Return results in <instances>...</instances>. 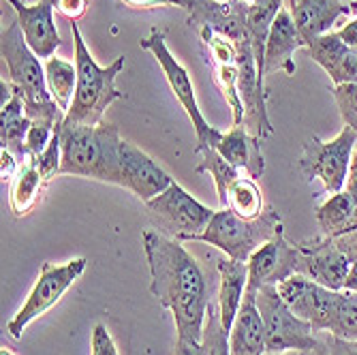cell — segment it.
<instances>
[{
	"instance_id": "d4e9b609",
	"label": "cell",
	"mask_w": 357,
	"mask_h": 355,
	"mask_svg": "<svg viewBox=\"0 0 357 355\" xmlns=\"http://www.w3.org/2000/svg\"><path fill=\"white\" fill-rule=\"evenodd\" d=\"M45 80H47V90L52 99L58 103V107L67 116L73 96H75V86H77V69L75 64L62 60V58H47L45 60Z\"/></svg>"
},
{
	"instance_id": "603a6c76",
	"label": "cell",
	"mask_w": 357,
	"mask_h": 355,
	"mask_svg": "<svg viewBox=\"0 0 357 355\" xmlns=\"http://www.w3.org/2000/svg\"><path fill=\"white\" fill-rule=\"evenodd\" d=\"M317 222L321 236L342 238L357 229V199L351 190H340L330 195L317 208Z\"/></svg>"
},
{
	"instance_id": "ba28073f",
	"label": "cell",
	"mask_w": 357,
	"mask_h": 355,
	"mask_svg": "<svg viewBox=\"0 0 357 355\" xmlns=\"http://www.w3.org/2000/svg\"><path fill=\"white\" fill-rule=\"evenodd\" d=\"M142 47L148 50L156 58V62L160 64V69H163V73H165V80H167L174 96L182 105V109L186 112L188 120L192 122L195 133H197V148H195V152H204L208 148H216L222 133L204 118V114H202V109L197 105V99H195V88H192L190 75H188V71L182 67V64L174 58V54L169 52V47L165 43V35L160 30H152L150 37H146L142 41Z\"/></svg>"
},
{
	"instance_id": "9c48e42d",
	"label": "cell",
	"mask_w": 357,
	"mask_h": 355,
	"mask_svg": "<svg viewBox=\"0 0 357 355\" xmlns=\"http://www.w3.org/2000/svg\"><path fill=\"white\" fill-rule=\"evenodd\" d=\"M146 208L158 227H163L169 238H176L180 242H188L202 236L216 214L212 208L195 199L178 182H174L154 199L146 202Z\"/></svg>"
},
{
	"instance_id": "ac0fdd59",
	"label": "cell",
	"mask_w": 357,
	"mask_h": 355,
	"mask_svg": "<svg viewBox=\"0 0 357 355\" xmlns=\"http://www.w3.org/2000/svg\"><path fill=\"white\" fill-rule=\"evenodd\" d=\"M0 86H3V94H7V99H3V112H0V144H3V150L11 152L20 160V165H24L26 160H30L26 152V137L32 120L26 116V103L20 88L5 80Z\"/></svg>"
},
{
	"instance_id": "4dcf8cb0",
	"label": "cell",
	"mask_w": 357,
	"mask_h": 355,
	"mask_svg": "<svg viewBox=\"0 0 357 355\" xmlns=\"http://www.w3.org/2000/svg\"><path fill=\"white\" fill-rule=\"evenodd\" d=\"M35 165L39 167L41 176L45 180H52L54 176H60V165H62V144H60V135H58V128L52 137V142L45 146V150L41 154H37L35 158Z\"/></svg>"
},
{
	"instance_id": "74e56055",
	"label": "cell",
	"mask_w": 357,
	"mask_h": 355,
	"mask_svg": "<svg viewBox=\"0 0 357 355\" xmlns=\"http://www.w3.org/2000/svg\"><path fill=\"white\" fill-rule=\"evenodd\" d=\"M344 292H353L357 294V259L351 264V270L347 274V280H344Z\"/></svg>"
},
{
	"instance_id": "9a60e30c",
	"label": "cell",
	"mask_w": 357,
	"mask_h": 355,
	"mask_svg": "<svg viewBox=\"0 0 357 355\" xmlns=\"http://www.w3.org/2000/svg\"><path fill=\"white\" fill-rule=\"evenodd\" d=\"M7 3L15 11L28 47L39 58H52L62 45L54 20V0H37L35 5H26L22 0H7Z\"/></svg>"
},
{
	"instance_id": "5bb4252c",
	"label": "cell",
	"mask_w": 357,
	"mask_h": 355,
	"mask_svg": "<svg viewBox=\"0 0 357 355\" xmlns=\"http://www.w3.org/2000/svg\"><path fill=\"white\" fill-rule=\"evenodd\" d=\"M120 174H122L120 186L128 188L144 204L154 199L174 184L172 176L152 156H148L144 150L124 139L120 146Z\"/></svg>"
},
{
	"instance_id": "1f68e13d",
	"label": "cell",
	"mask_w": 357,
	"mask_h": 355,
	"mask_svg": "<svg viewBox=\"0 0 357 355\" xmlns=\"http://www.w3.org/2000/svg\"><path fill=\"white\" fill-rule=\"evenodd\" d=\"M90 347H92V355H118L116 342H114L109 330L103 324H96L94 326Z\"/></svg>"
},
{
	"instance_id": "7402d4cb",
	"label": "cell",
	"mask_w": 357,
	"mask_h": 355,
	"mask_svg": "<svg viewBox=\"0 0 357 355\" xmlns=\"http://www.w3.org/2000/svg\"><path fill=\"white\" fill-rule=\"evenodd\" d=\"M218 315L225 330L229 332L234 321L238 317V310L242 306L244 294L248 289V264L236 262L229 257H220L218 259Z\"/></svg>"
},
{
	"instance_id": "836d02e7",
	"label": "cell",
	"mask_w": 357,
	"mask_h": 355,
	"mask_svg": "<svg viewBox=\"0 0 357 355\" xmlns=\"http://www.w3.org/2000/svg\"><path fill=\"white\" fill-rule=\"evenodd\" d=\"M347 5H349V15H351V20L344 22L336 32H338V37H340L347 45H351V47L357 50V0H347Z\"/></svg>"
},
{
	"instance_id": "e575fe53",
	"label": "cell",
	"mask_w": 357,
	"mask_h": 355,
	"mask_svg": "<svg viewBox=\"0 0 357 355\" xmlns=\"http://www.w3.org/2000/svg\"><path fill=\"white\" fill-rule=\"evenodd\" d=\"M126 7H135V9H154V7H180L186 13L192 9L195 0H120Z\"/></svg>"
},
{
	"instance_id": "3957f363",
	"label": "cell",
	"mask_w": 357,
	"mask_h": 355,
	"mask_svg": "<svg viewBox=\"0 0 357 355\" xmlns=\"http://www.w3.org/2000/svg\"><path fill=\"white\" fill-rule=\"evenodd\" d=\"M0 52L9 69V82L20 88L26 103V116L35 124L60 126L64 122V112L52 99L45 80V64L32 52L24 39L17 17L0 35Z\"/></svg>"
},
{
	"instance_id": "30bf717a",
	"label": "cell",
	"mask_w": 357,
	"mask_h": 355,
	"mask_svg": "<svg viewBox=\"0 0 357 355\" xmlns=\"http://www.w3.org/2000/svg\"><path fill=\"white\" fill-rule=\"evenodd\" d=\"M86 266H88L86 257H77V259H71L60 266L43 264L35 287L30 289V294H28L24 306L17 310V315L9 321L7 332L13 338H20L22 332L32 324V321L45 315L50 308H54L60 302V298L67 294L73 287V282L84 274Z\"/></svg>"
},
{
	"instance_id": "d6986e66",
	"label": "cell",
	"mask_w": 357,
	"mask_h": 355,
	"mask_svg": "<svg viewBox=\"0 0 357 355\" xmlns=\"http://www.w3.org/2000/svg\"><path fill=\"white\" fill-rule=\"evenodd\" d=\"M289 9L306 45L312 39L332 32L342 17H349L347 0H289Z\"/></svg>"
},
{
	"instance_id": "8fae6325",
	"label": "cell",
	"mask_w": 357,
	"mask_h": 355,
	"mask_svg": "<svg viewBox=\"0 0 357 355\" xmlns=\"http://www.w3.org/2000/svg\"><path fill=\"white\" fill-rule=\"evenodd\" d=\"M276 287L284 304L300 319H304L306 324H310L317 334L319 332L330 334L334 319H336V310H338L340 292L323 287L302 274L289 276Z\"/></svg>"
},
{
	"instance_id": "d590c367",
	"label": "cell",
	"mask_w": 357,
	"mask_h": 355,
	"mask_svg": "<svg viewBox=\"0 0 357 355\" xmlns=\"http://www.w3.org/2000/svg\"><path fill=\"white\" fill-rule=\"evenodd\" d=\"M54 7L60 15H64L71 22H77L88 7V0H54Z\"/></svg>"
},
{
	"instance_id": "8992f818",
	"label": "cell",
	"mask_w": 357,
	"mask_h": 355,
	"mask_svg": "<svg viewBox=\"0 0 357 355\" xmlns=\"http://www.w3.org/2000/svg\"><path fill=\"white\" fill-rule=\"evenodd\" d=\"M257 306L266 326V347L270 353H314L321 338L310 324L291 310L278 294V287L268 285L257 292Z\"/></svg>"
},
{
	"instance_id": "7c38bea8",
	"label": "cell",
	"mask_w": 357,
	"mask_h": 355,
	"mask_svg": "<svg viewBox=\"0 0 357 355\" xmlns=\"http://www.w3.org/2000/svg\"><path fill=\"white\" fill-rule=\"evenodd\" d=\"M300 244H291L284 238V232L280 229L274 238H270L266 244L259 246L248 264V289L259 292L268 285H280L289 276L298 274L300 270Z\"/></svg>"
},
{
	"instance_id": "ab89813d",
	"label": "cell",
	"mask_w": 357,
	"mask_h": 355,
	"mask_svg": "<svg viewBox=\"0 0 357 355\" xmlns=\"http://www.w3.org/2000/svg\"><path fill=\"white\" fill-rule=\"evenodd\" d=\"M264 355H308V353H300V351H287V353H270V351H266Z\"/></svg>"
},
{
	"instance_id": "f546056e",
	"label": "cell",
	"mask_w": 357,
	"mask_h": 355,
	"mask_svg": "<svg viewBox=\"0 0 357 355\" xmlns=\"http://www.w3.org/2000/svg\"><path fill=\"white\" fill-rule=\"evenodd\" d=\"M334 99H336L344 126H349L357 135V84L334 86Z\"/></svg>"
},
{
	"instance_id": "4316f807",
	"label": "cell",
	"mask_w": 357,
	"mask_h": 355,
	"mask_svg": "<svg viewBox=\"0 0 357 355\" xmlns=\"http://www.w3.org/2000/svg\"><path fill=\"white\" fill-rule=\"evenodd\" d=\"M227 208L234 210L242 218H257V216H261L266 212L261 188L257 186V182L252 178H248V176L244 178L242 176L229 188V195H227Z\"/></svg>"
},
{
	"instance_id": "4fadbf2b",
	"label": "cell",
	"mask_w": 357,
	"mask_h": 355,
	"mask_svg": "<svg viewBox=\"0 0 357 355\" xmlns=\"http://www.w3.org/2000/svg\"><path fill=\"white\" fill-rule=\"evenodd\" d=\"M300 270L298 274L334 289V292H342L347 274L351 270V255L344 252L334 238H312L306 242H300Z\"/></svg>"
},
{
	"instance_id": "e0dca14e",
	"label": "cell",
	"mask_w": 357,
	"mask_h": 355,
	"mask_svg": "<svg viewBox=\"0 0 357 355\" xmlns=\"http://www.w3.org/2000/svg\"><path fill=\"white\" fill-rule=\"evenodd\" d=\"M310 58L330 75L334 86L357 84V50L347 45L338 32H328L306 45Z\"/></svg>"
},
{
	"instance_id": "f35d334b",
	"label": "cell",
	"mask_w": 357,
	"mask_h": 355,
	"mask_svg": "<svg viewBox=\"0 0 357 355\" xmlns=\"http://www.w3.org/2000/svg\"><path fill=\"white\" fill-rule=\"evenodd\" d=\"M353 184H357V150L353 152L351 169H349V180H347V186H353Z\"/></svg>"
},
{
	"instance_id": "277c9868",
	"label": "cell",
	"mask_w": 357,
	"mask_h": 355,
	"mask_svg": "<svg viewBox=\"0 0 357 355\" xmlns=\"http://www.w3.org/2000/svg\"><path fill=\"white\" fill-rule=\"evenodd\" d=\"M71 35L75 45V69L77 86L73 103L64 116V124H86L94 126L105 122L107 107L118 101L122 92L116 88V77L124 69V56H118L107 67H99L79 32L77 22H71Z\"/></svg>"
},
{
	"instance_id": "2e32d148",
	"label": "cell",
	"mask_w": 357,
	"mask_h": 355,
	"mask_svg": "<svg viewBox=\"0 0 357 355\" xmlns=\"http://www.w3.org/2000/svg\"><path fill=\"white\" fill-rule=\"evenodd\" d=\"M300 47H306V41L302 37V32L296 26L294 13L289 7H282L276 15V20L270 26L268 39H266V50H264V71L266 75L284 71L294 73L296 64L294 56Z\"/></svg>"
},
{
	"instance_id": "cb8c5ba5",
	"label": "cell",
	"mask_w": 357,
	"mask_h": 355,
	"mask_svg": "<svg viewBox=\"0 0 357 355\" xmlns=\"http://www.w3.org/2000/svg\"><path fill=\"white\" fill-rule=\"evenodd\" d=\"M45 182L47 180L41 176L35 160H26L11 184V195H9L11 212L15 216H26L28 212H32V208L41 199V190Z\"/></svg>"
},
{
	"instance_id": "7bdbcfd3",
	"label": "cell",
	"mask_w": 357,
	"mask_h": 355,
	"mask_svg": "<svg viewBox=\"0 0 357 355\" xmlns=\"http://www.w3.org/2000/svg\"><path fill=\"white\" fill-rule=\"evenodd\" d=\"M28 3H32V0H28Z\"/></svg>"
},
{
	"instance_id": "b9f144b4",
	"label": "cell",
	"mask_w": 357,
	"mask_h": 355,
	"mask_svg": "<svg viewBox=\"0 0 357 355\" xmlns=\"http://www.w3.org/2000/svg\"><path fill=\"white\" fill-rule=\"evenodd\" d=\"M308 355H317V353H308Z\"/></svg>"
},
{
	"instance_id": "f1b7e54d",
	"label": "cell",
	"mask_w": 357,
	"mask_h": 355,
	"mask_svg": "<svg viewBox=\"0 0 357 355\" xmlns=\"http://www.w3.org/2000/svg\"><path fill=\"white\" fill-rule=\"evenodd\" d=\"M330 334L342 340L357 342V294L344 292V289L340 292L338 310H336V319H334Z\"/></svg>"
},
{
	"instance_id": "44dd1931",
	"label": "cell",
	"mask_w": 357,
	"mask_h": 355,
	"mask_svg": "<svg viewBox=\"0 0 357 355\" xmlns=\"http://www.w3.org/2000/svg\"><path fill=\"white\" fill-rule=\"evenodd\" d=\"M216 152L252 180L261 178L266 172L261 139L246 131L244 126H231L229 133H222L220 142L216 144Z\"/></svg>"
},
{
	"instance_id": "7a4b0ae2",
	"label": "cell",
	"mask_w": 357,
	"mask_h": 355,
	"mask_svg": "<svg viewBox=\"0 0 357 355\" xmlns=\"http://www.w3.org/2000/svg\"><path fill=\"white\" fill-rule=\"evenodd\" d=\"M58 135L62 144L60 176L92 178L107 184H122L120 174V146L122 137L118 126L101 122L86 124H60Z\"/></svg>"
},
{
	"instance_id": "ffe728a7",
	"label": "cell",
	"mask_w": 357,
	"mask_h": 355,
	"mask_svg": "<svg viewBox=\"0 0 357 355\" xmlns=\"http://www.w3.org/2000/svg\"><path fill=\"white\" fill-rule=\"evenodd\" d=\"M231 355H264L266 347V326L257 306V292L246 289L238 317L229 330Z\"/></svg>"
},
{
	"instance_id": "6da1fadb",
	"label": "cell",
	"mask_w": 357,
	"mask_h": 355,
	"mask_svg": "<svg viewBox=\"0 0 357 355\" xmlns=\"http://www.w3.org/2000/svg\"><path fill=\"white\" fill-rule=\"evenodd\" d=\"M142 246L150 270V294L174 315L178 340L202 342L210 308V285L197 259L180 240L154 229L142 232Z\"/></svg>"
},
{
	"instance_id": "8d00e7d4",
	"label": "cell",
	"mask_w": 357,
	"mask_h": 355,
	"mask_svg": "<svg viewBox=\"0 0 357 355\" xmlns=\"http://www.w3.org/2000/svg\"><path fill=\"white\" fill-rule=\"evenodd\" d=\"M0 174H3V180H11V178H15L17 176V172H20V160L11 154V152H7V150H3V154H0Z\"/></svg>"
},
{
	"instance_id": "5b68a950",
	"label": "cell",
	"mask_w": 357,
	"mask_h": 355,
	"mask_svg": "<svg viewBox=\"0 0 357 355\" xmlns=\"http://www.w3.org/2000/svg\"><path fill=\"white\" fill-rule=\"evenodd\" d=\"M282 229L280 214L268 208L257 218H242L234 210L222 208L214 214L202 236L192 242H204L218 248L225 257L236 262H248L250 255Z\"/></svg>"
},
{
	"instance_id": "83f0119b",
	"label": "cell",
	"mask_w": 357,
	"mask_h": 355,
	"mask_svg": "<svg viewBox=\"0 0 357 355\" xmlns=\"http://www.w3.org/2000/svg\"><path fill=\"white\" fill-rule=\"evenodd\" d=\"M202 349L204 355H231L229 349V332L225 330L220 315H218V304H210L204 321V334H202Z\"/></svg>"
},
{
	"instance_id": "60d3db41",
	"label": "cell",
	"mask_w": 357,
	"mask_h": 355,
	"mask_svg": "<svg viewBox=\"0 0 357 355\" xmlns=\"http://www.w3.org/2000/svg\"><path fill=\"white\" fill-rule=\"evenodd\" d=\"M0 355H13V353H11L9 349H5V347H3V349H0Z\"/></svg>"
},
{
	"instance_id": "484cf974",
	"label": "cell",
	"mask_w": 357,
	"mask_h": 355,
	"mask_svg": "<svg viewBox=\"0 0 357 355\" xmlns=\"http://www.w3.org/2000/svg\"><path fill=\"white\" fill-rule=\"evenodd\" d=\"M202 154V163L197 165L199 174H210L214 184H216V192H218V202L222 208H227V195H229V188L234 186L236 180L242 178V172L236 169L229 160L222 158L216 148H208Z\"/></svg>"
},
{
	"instance_id": "d6a6232c",
	"label": "cell",
	"mask_w": 357,
	"mask_h": 355,
	"mask_svg": "<svg viewBox=\"0 0 357 355\" xmlns=\"http://www.w3.org/2000/svg\"><path fill=\"white\" fill-rule=\"evenodd\" d=\"M314 353L317 355H357V342L342 340V338L330 334L321 340V347Z\"/></svg>"
},
{
	"instance_id": "52a82bcc",
	"label": "cell",
	"mask_w": 357,
	"mask_h": 355,
	"mask_svg": "<svg viewBox=\"0 0 357 355\" xmlns=\"http://www.w3.org/2000/svg\"><path fill=\"white\" fill-rule=\"evenodd\" d=\"M355 142H357V135L349 126H342V131L330 142H321L319 137L306 139L302 156L298 160L300 174L308 182L319 180L330 195L344 190Z\"/></svg>"
}]
</instances>
